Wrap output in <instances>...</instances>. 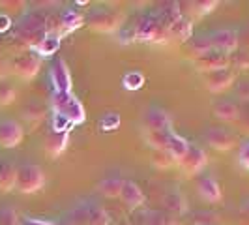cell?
I'll use <instances>...</instances> for the list:
<instances>
[{
	"label": "cell",
	"instance_id": "5",
	"mask_svg": "<svg viewBox=\"0 0 249 225\" xmlns=\"http://www.w3.org/2000/svg\"><path fill=\"white\" fill-rule=\"evenodd\" d=\"M51 83L54 87V92H62V94L71 92V74L64 58H54L51 66Z\"/></svg>",
	"mask_w": 249,
	"mask_h": 225
},
{
	"label": "cell",
	"instance_id": "13",
	"mask_svg": "<svg viewBox=\"0 0 249 225\" xmlns=\"http://www.w3.org/2000/svg\"><path fill=\"white\" fill-rule=\"evenodd\" d=\"M197 191H199L200 197L204 201H208V203H217L223 197L219 182L210 175H202L197 178Z\"/></svg>",
	"mask_w": 249,
	"mask_h": 225
},
{
	"label": "cell",
	"instance_id": "33",
	"mask_svg": "<svg viewBox=\"0 0 249 225\" xmlns=\"http://www.w3.org/2000/svg\"><path fill=\"white\" fill-rule=\"evenodd\" d=\"M0 225H19V216L17 212L6 206V208H0Z\"/></svg>",
	"mask_w": 249,
	"mask_h": 225
},
{
	"label": "cell",
	"instance_id": "37",
	"mask_svg": "<svg viewBox=\"0 0 249 225\" xmlns=\"http://www.w3.org/2000/svg\"><path fill=\"white\" fill-rule=\"evenodd\" d=\"M238 160L240 163L249 171V141H246L242 147H240V152H238Z\"/></svg>",
	"mask_w": 249,
	"mask_h": 225
},
{
	"label": "cell",
	"instance_id": "17",
	"mask_svg": "<svg viewBox=\"0 0 249 225\" xmlns=\"http://www.w3.org/2000/svg\"><path fill=\"white\" fill-rule=\"evenodd\" d=\"M60 41H62V36L58 32H47V36L37 43L34 51L37 53V56H51L60 49Z\"/></svg>",
	"mask_w": 249,
	"mask_h": 225
},
{
	"label": "cell",
	"instance_id": "24",
	"mask_svg": "<svg viewBox=\"0 0 249 225\" xmlns=\"http://www.w3.org/2000/svg\"><path fill=\"white\" fill-rule=\"evenodd\" d=\"M17 182V169L12 163L0 167V191H12Z\"/></svg>",
	"mask_w": 249,
	"mask_h": 225
},
{
	"label": "cell",
	"instance_id": "32",
	"mask_svg": "<svg viewBox=\"0 0 249 225\" xmlns=\"http://www.w3.org/2000/svg\"><path fill=\"white\" fill-rule=\"evenodd\" d=\"M107 224H109V216L100 206H96L92 212L88 214V225H107Z\"/></svg>",
	"mask_w": 249,
	"mask_h": 225
},
{
	"label": "cell",
	"instance_id": "40",
	"mask_svg": "<svg viewBox=\"0 0 249 225\" xmlns=\"http://www.w3.org/2000/svg\"><path fill=\"white\" fill-rule=\"evenodd\" d=\"M238 120H240V126H242L244 130H248V131H249V114H244V116H240Z\"/></svg>",
	"mask_w": 249,
	"mask_h": 225
},
{
	"label": "cell",
	"instance_id": "15",
	"mask_svg": "<svg viewBox=\"0 0 249 225\" xmlns=\"http://www.w3.org/2000/svg\"><path fill=\"white\" fill-rule=\"evenodd\" d=\"M204 81H206V87L212 92H223L225 88H229L234 83V74L229 68H223V70L208 72L204 75Z\"/></svg>",
	"mask_w": 249,
	"mask_h": 225
},
{
	"label": "cell",
	"instance_id": "14",
	"mask_svg": "<svg viewBox=\"0 0 249 225\" xmlns=\"http://www.w3.org/2000/svg\"><path fill=\"white\" fill-rule=\"evenodd\" d=\"M144 124H146V130H156V131H171L173 118H171V114L165 111V109L152 107V109H148V112L144 114Z\"/></svg>",
	"mask_w": 249,
	"mask_h": 225
},
{
	"label": "cell",
	"instance_id": "22",
	"mask_svg": "<svg viewBox=\"0 0 249 225\" xmlns=\"http://www.w3.org/2000/svg\"><path fill=\"white\" fill-rule=\"evenodd\" d=\"M83 25V15L75 10H64L62 15H60V26H62V32L60 36L66 34V32H73L75 28Z\"/></svg>",
	"mask_w": 249,
	"mask_h": 225
},
{
	"label": "cell",
	"instance_id": "16",
	"mask_svg": "<svg viewBox=\"0 0 249 225\" xmlns=\"http://www.w3.org/2000/svg\"><path fill=\"white\" fill-rule=\"evenodd\" d=\"M120 199L124 201V205L129 210H135L144 203V193L139 188V184H135L133 180H124L122 191H120Z\"/></svg>",
	"mask_w": 249,
	"mask_h": 225
},
{
	"label": "cell",
	"instance_id": "41",
	"mask_svg": "<svg viewBox=\"0 0 249 225\" xmlns=\"http://www.w3.org/2000/svg\"><path fill=\"white\" fill-rule=\"evenodd\" d=\"M242 210H244V212H249V201H248V203H244V205H242Z\"/></svg>",
	"mask_w": 249,
	"mask_h": 225
},
{
	"label": "cell",
	"instance_id": "4",
	"mask_svg": "<svg viewBox=\"0 0 249 225\" xmlns=\"http://www.w3.org/2000/svg\"><path fill=\"white\" fill-rule=\"evenodd\" d=\"M135 32L139 41H161L169 36V28L163 25L158 13H148L141 17L135 25Z\"/></svg>",
	"mask_w": 249,
	"mask_h": 225
},
{
	"label": "cell",
	"instance_id": "28",
	"mask_svg": "<svg viewBox=\"0 0 249 225\" xmlns=\"http://www.w3.org/2000/svg\"><path fill=\"white\" fill-rule=\"evenodd\" d=\"M122 124V118L118 112H105L100 120V128L103 131H112V130H118Z\"/></svg>",
	"mask_w": 249,
	"mask_h": 225
},
{
	"label": "cell",
	"instance_id": "3",
	"mask_svg": "<svg viewBox=\"0 0 249 225\" xmlns=\"http://www.w3.org/2000/svg\"><path fill=\"white\" fill-rule=\"evenodd\" d=\"M45 184V173L39 165L34 163H25L17 169V182L15 188L21 193H36Z\"/></svg>",
	"mask_w": 249,
	"mask_h": 225
},
{
	"label": "cell",
	"instance_id": "9",
	"mask_svg": "<svg viewBox=\"0 0 249 225\" xmlns=\"http://www.w3.org/2000/svg\"><path fill=\"white\" fill-rule=\"evenodd\" d=\"M208 39L212 43V49L221 51V53H231L238 47V36L234 30H229V28H219V30H212L208 34Z\"/></svg>",
	"mask_w": 249,
	"mask_h": 225
},
{
	"label": "cell",
	"instance_id": "8",
	"mask_svg": "<svg viewBox=\"0 0 249 225\" xmlns=\"http://www.w3.org/2000/svg\"><path fill=\"white\" fill-rule=\"evenodd\" d=\"M208 162V156H206V152L197 147V145H191L189 143V149H187L186 156L180 160V167L186 171L187 175H195V173H199L200 169L206 165Z\"/></svg>",
	"mask_w": 249,
	"mask_h": 225
},
{
	"label": "cell",
	"instance_id": "31",
	"mask_svg": "<svg viewBox=\"0 0 249 225\" xmlns=\"http://www.w3.org/2000/svg\"><path fill=\"white\" fill-rule=\"evenodd\" d=\"M154 163L161 169H167L171 167L173 163H176V160L169 154V150H156V156H154Z\"/></svg>",
	"mask_w": 249,
	"mask_h": 225
},
{
	"label": "cell",
	"instance_id": "23",
	"mask_svg": "<svg viewBox=\"0 0 249 225\" xmlns=\"http://www.w3.org/2000/svg\"><path fill=\"white\" fill-rule=\"evenodd\" d=\"M122 184H124V180L120 176H109V178H103L101 180L98 189H100L105 197H120Z\"/></svg>",
	"mask_w": 249,
	"mask_h": 225
},
{
	"label": "cell",
	"instance_id": "1",
	"mask_svg": "<svg viewBox=\"0 0 249 225\" xmlns=\"http://www.w3.org/2000/svg\"><path fill=\"white\" fill-rule=\"evenodd\" d=\"M51 107L54 112H60L66 118H70V122L73 126L83 124L87 120V112L83 103L75 98L71 92L62 94V92H54L51 98Z\"/></svg>",
	"mask_w": 249,
	"mask_h": 225
},
{
	"label": "cell",
	"instance_id": "26",
	"mask_svg": "<svg viewBox=\"0 0 249 225\" xmlns=\"http://www.w3.org/2000/svg\"><path fill=\"white\" fill-rule=\"evenodd\" d=\"M187 47H189L191 53H195V58H197L200 55L212 51V43H210V39L206 36H199V38H191V39L187 41Z\"/></svg>",
	"mask_w": 249,
	"mask_h": 225
},
{
	"label": "cell",
	"instance_id": "10",
	"mask_svg": "<svg viewBox=\"0 0 249 225\" xmlns=\"http://www.w3.org/2000/svg\"><path fill=\"white\" fill-rule=\"evenodd\" d=\"M39 68H41V58L34 53L19 55L13 60V72L19 77H23V79H32L39 72Z\"/></svg>",
	"mask_w": 249,
	"mask_h": 225
},
{
	"label": "cell",
	"instance_id": "36",
	"mask_svg": "<svg viewBox=\"0 0 249 225\" xmlns=\"http://www.w3.org/2000/svg\"><path fill=\"white\" fill-rule=\"evenodd\" d=\"M25 116L26 118H34V120H41V116H43V112H41V107H37L36 103H30L28 107L25 109Z\"/></svg>",
	"mask_w": 249,
	"mask_h": 225
},
{
	"label": "cell",
	"instance_id": "19",
	"mask_svg": "<svg viewBox=\"0 0 249 225\" xmlns=\"http://www.w3.org/2000/svg\"><path fill=\"white\" fill-rule=\"evenodd\" d=\"M187 149H189V143H187V139H184L182 135L175 133V131H171V133H169L167 150H169V154L175 158L176 162H180V160L186 156Z\"/></svg>",
	"mask_w": 249,
	"mask_h": 225
},
{
	"label": "cell",
	"instance_id": "20",
	"mask_svg": "<svg viewBox=\"0 0 249 225\" xmlns=\"http://www.w3.org/2000/svg\"><path fill=\"white\" fill-rule=\"evenodd\" d=\"M191 32H193V23H191V19H187L184 15L176 21L175 25L169 26V34L176 38L178 41H189L191 39Z\"/></svg>",
	"mask_w": 249,
	"mask_h": 225
},
{
	"label": "cell",
	"instance_id": "7",
	"mask_svg": "<svg viewBox=\"0 0 249 225\" xmlns=\"http://www.w3.org/2000/svg\"><path fill=\"white\" fill-rule=\"evenodd\" d=\"M229 62H231V58H229V55L227 53H221V51H208V53H204V55H200L195 58V66H197V70L200 72H215V70H223V68H229Z\"/></svg>",
	"mask_w": 249,
	"mask_h": 225
},
{
	"label": "cell",
	"instance_id": "11",
	"mask_svg": "<svg viewBox=\"0 0 249 225\" xmlns=\"http://www.w3.org/2000/svg\"><path fill=\"white\" fill-rule=\"evenodd\" d=\"M204 139L215 150H229L234 147V133H231L227 128H219V126H210L204 131Z\"/></svg>",
	"mask_w": 249,
	"mask_h": 225
},
{
	"label": "cell",
	"instance_id": "6",
	"mask_svg": "<svg viewBox=\"0 0 249 225\" xmlns=\"http://www.w3.org/2000/svg\"><path fill=\"white\" fill-rule=\"evenodd\" d=\"M23 128L12 118H0V147L15 149L23 141Z\"/></svg>",
	"mask_w": 249,
	"mask_h": 225
},
{
	"label": "cell",
	"instance_id": "35",
	"mask_svg": "<svg viewBox=\"0 0 249 225\" xmlns=\"http://www.w3.org/2000/svg\"><path fill=\"white\" fill-rule=\"evenodd\" d=\"M234 92H236V98L244 101H249V81H242V83H238L236 88H234Z\"/></svg>",
	"mask_w": 249,
	"mask_h": 225
},
{
	"label": "cell",
	"instance_id": "18",
	"mask_svg": "<svg viewBox=\"0 0 249 225\" xmlns=\"http://www.w3.org/2000/svg\"><path fill=\"white\" fill-rule=\"evenodd\" d=\"M213 114L219 118V120H225V122H232V120H238L240 118V111H238V105L234 101H217L213 105Z\"/></svg>",
	"mask_w": 249,
	"mask_h": 225
},
{
	"label": "cell",
	"instance_id": "27",
	"mask_svg": "<svg viewBox=\"0 0 249 225\" xmlns=\"http://www.w3.org/2000/svg\"><path fill=\"white\" fill-rule=\"evenodd\" d=\"M122 85H124L125 90H139L144 85V75L141 72H127V74L122 77Z\"/></svg>",
	"mask_w": 249,
	"mask_h": 225
},
{
	"label": "cell",
	"instance_id": "30",
	"mask_svg": "<svg viewBox=\"0 0 249 225\" xmlns=\"http://www.w3.org/2000/svg\"><path fill=\"white\" fill-rule=\"evenodd\" d=\"M15 100V88L8 81H0V105H10Z\"/></svg>",
	"mask_w": 249,
	"mask_h": 225
},
{
	"label": "cell",
	"instance_id": "21",
	"mask_svg": "<svg viewBox=\"0 0 249 225\" xmlns=\"http://www.w3.org/2000/svg\"><path fill=\"white\" fill-rule=\"evenodd\" d=\"M68 133H54V131H51L49 137L45 139V149L49 152L51 156H60L64 150L68 149Z\"/></svg>",
	"mask_w": 249,
	"mask_h": 225
},
{
	"label": "cell",
	"instance_id": "38",
	"mask_svg": "<svg viewBox=\"0 0 249 225\" xmlns=\"http://www.w3.org/2000/svg\"><path fill=\"white\" fill-rule=\"evenodd\" d=\"M19 225H56L54 222H47V220H37V218H23L19 220Z\"/></svg>",
	"mask_w": 249,
	"mask_h": 225
},
{
	"label": "cell",
	"instance_id": "25",
	"mask_svg": "<svg viewBox=\"0 0 249 225\" xmlns=\"http://www.w3.org/2000/svg\"><path fill=\"white\" fill-rule=\"evenodd\" d=\"M171 131H156V130H146L144 137L156 150H167V141H169Z\"/></svg>",
	"mask_w": 249,
	"mask_h": 225
},
{
	"label": "cell",
	"instance_id": "29",
	"mask_svg": "<svg viewBox=\"0 0 249 225\" xmlns=\"http://www.w3.org/2000/svg\"><path fill=\"white\" fill-rule=\"evenodd\" d=\"M73 128L70 118H66L60 112H53V131L54 133H68Z\"/></svg>",
	"mask_w": 249,
	"mask_h": 225
},
{
	"label": "cell",
	"instance_id": "2",
	"mask_svg": "<svg viewBox=\"0 0 249 225\" xmlns=\"http://www.w3.org/2000/svg\"><path fill=\"white\" fill-rule=\"evenodd\" d=\"M19 36L25 39L26 43L34 49L37 43L47 36V23L43 13L39 12H30L26 13L19 25Z\"/></svg>",
	"mask_w": 249,
	"mask_h": 225
},
{
	"label": "cell",
	"instance_id": "34",
	"mask_svg": "<svg viewBox=\"0 0 249 225\" xmlns=\"http://www.w3.org/2000/svg\"><path fill=\"white\" fill-rule=\"evenodd\" d=\"M195 6V12L202 15V13H210L217 6V0H208V2H193Z\"/></svg>",
	"mask_w": 249,
	"mask_h": 225
},
{
	"label": "cell",
	"instance_id": "12",
	"mask_svg": "<svg viewBox=\"0 0 249 225\" xmlns=\"http://www.w3.org/2000/svg\"><path fill=\"white\" fill-rule=\"evenodd\" d=\"M87 21L94 30H100V32H111L120 25L118 23L120 17L114 12H109V10H94L88 15Z\"/></svg>",
	"mask_w": 249,
	"mask_h": 225
},
{
	"label": "cell",
	"instance_id": "39",
	"mask_svg": "<svg viewBox=\"0 0 249 225\" xmlns=\"http://www.w3.org/2000/svg\"><path fill=\"white\" fill-rule=\"evenodd\" d=\"M10 26H12V19H10V15H6V13H0V32H6V30H10Z\"/></svg>",
	"mask_w": 249,
	"mask_h": 225
}]
</instances>
